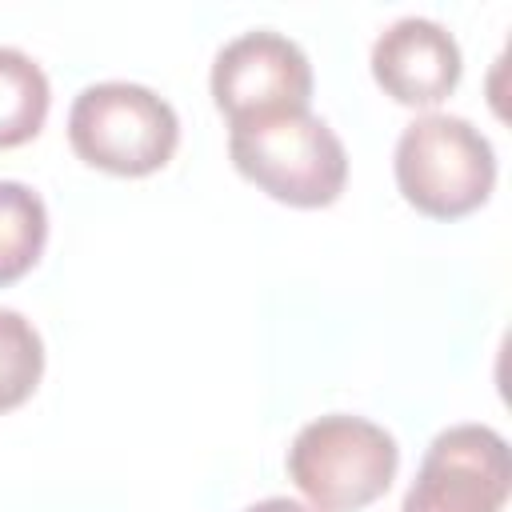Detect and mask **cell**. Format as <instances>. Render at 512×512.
I'll return each instance as SVG.
<instances>
[{
  "instance_id": "8992f818",
  "label": "cell",
  "mask_w": 512,
  "mask_h": 512,
  "mask_svg": "<svg viewBox=\"0 0 512 512\" xmlns=\"http://www.w3.org/2000/svg\"><path fill=\"white\" fill-rule=\"evenodd\" d=\"M512 452L492 424H452L432 436L400 512H504Z\"/></svg>"
},
{
  "instance_id": "30bf717a",
  "label": "cell",
  "mask_w": 512,
  "mask_h": 512,
  "mask_svg": "<svg viewBox=\"0 0 512 512\" xmlns=\"http://www.w3.org/2000/svg\"><path fill=\"white\" fill-rule=\"evenodd\" d=\"M44 376V340L36 324L16 312L0 308V416L28 404Z\"/></svg>"
},
{
  "instance_id": "52a82bcc",
  "label": "cell",
  "mask_w": 512,
  "mask_h": 512,
  "mask_svg": "<svg viewBox=\"0 0 512 512\" xmlns=\"http://www.w3.org/2000/svg\"><path fill=\"white\" fill-rule=\"evenodd\" d=\"M368 68L376 88L416 112H436L464 72V56L456 36L432 16H400L392 20L368 52Z\"/></svg>"
},
{
  "instance_id": "7a4b0ae2",
  "label": "cell",
  "mask_w": 512,
  "mask_h": 512,
  "mask_svg": "<svg viewBox=\"0 0 512 512\" xmlns=\"http://www.w3.org/2000/svg\"><path fill=\"white\" fill-rule=\"evenodd\" d=\"M284 468L308 508L360 512L392 488L400 448L384 424L356 412H328L292 436Z\"/></svg>"
},
{
  "instance_id": "ba28073f",
  "label": "cell",
  "mask_w": 512,
  "mask_h": 512,
  "mask_svg": "<svg viewBox=\"0 0 512 512\" xmlns=\"http://www.w3.org/2000/svg\"><path fill=\"white\" fill-rule=\"evenodd\" d=\"M52 108V84L44 68L12 44H0V152L40 136Z\"/></svg>"
},
{
  "instance_id": "5b68a950",
  "label": "cell",
  "mask_w": 512,
  "mask_h": 512,
  "mask_svg": "<svg viewBox=\"0 0 512 512\" xmlns=\"http://www.w3.org/2000/svg\"><path fill=\"white\" fill-rule=\"evenodd\" d=\"M208 92L228 132L300 116L312 104V60L292 36L248 28L216 48Z\"/></svg>"
},
{
  "instance_id": "3957f363",
  "label": "cell",
  "mask_w": 512,
  "mask_h": 512,
  "mask_svg": "<svg viewBox=\"0 0 512 512\" xmlns=\"http://www.w3.org/2000/svg\"><path fill=\"white\" fill-rule=\"evenodd\" d=\"M72 152L108 176H152L180 148L176 108L148 84L100 80L76 92L68 108Z\"/></svg>"
},
{
  "instance_id": "6da1fadb",
  "label": "cell",
  "mask_w": 512,
  "mask_h": 512,
  "mask_svg": "<svg viewBox=\"0 0 512 512\" xmlns=\"http://www.w3.org/2000/svg\"><path fill=\"white\" fill-rule=\"evenodd\" d=\"M392 172L408 208L428 220H460L496 192V148L468 116L420 112L396 136Z\"/></svg>"
},
{
  "instance_id": "277c9868",
  "label": "cell",
  "mask_w": 512,
  "mask_h": 512,
  "mask_svg": "<svg viewBox=\"0 0 512 512\" xmlns=\"http://www.w3.org/2000/svg\"><path fill=\"white\" fill-rule=\"evenodd\" d=\"M232 168L288 208H328L348 184V152L328 120L300 112L228 132Z\"/></svg>"
},
{
  "instance_id": "8fae6325",
  "label": "cell",
  "mask_w": 512,
  "mask_h": 512,
  "mask_svg": "<svg viewBox=\"0 0 512 512\" xmlns=\"http://www.w3.org/2000/svg\"><path fill=\"white\" fill-rule=\"evenodd\" d=\"M244 512H316V508H308L304 500H288V496H268V500H256V504H248Z\"/></svg>"
},
{
  "instance_id": "9c48e42d",
  "label": "cell",
  "mask_w": 512,
  "mask_h": 512,
  "mask_svg": "<svg viewBox=\"0 0 512 512\" xmlns=\"http://www.w3.org/2000/svg\"><path fill=\"white\" fill-rule=\"evenodd\" d=\"M48 244V204L24 180H0V288L24 280Z\"/></svg>"
}]
</instances>
